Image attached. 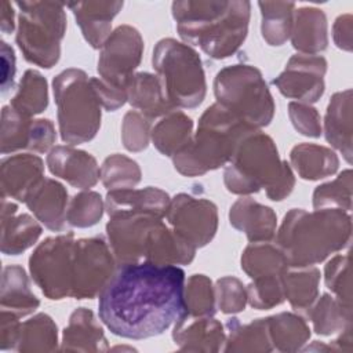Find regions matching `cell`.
<instances>
[{"label": "cell", "mask_w": 353, "mask_h": 353, "mask_svg": "<svg viewBox=\"0 0 353 353\" xmlns=\"http://www.w3.org/2000/svg\"><path fill=\"white\" fill-rule=\"evenodd\" d=\"M185 272L148 261L117 266L99 294L101 321L127 339L157 336L185 314Z\"/></svg>", "instance_id": "6da1fadb"}, {"label": "cell", "mask_w": 353, "mask_h": 353, "mask_svg": "<svg viewBox=\"0 0 353 353\" xmlns=\"http://www.w3.org/2000/svg\"><path fill=\"white\" fill-rule=\"evenodd\" d=\"M171 12L185 44L200 47L212 59H225L233 55L247 37L251 3L185 0L174 1Z\"/></svg>", "instance_id": "7a4b0ae2"}, {"label": "cell", "mask_w": 353, "mask_h": 353, "mask_svg": "<svg viewBox=\"0 0 353 353\" xmlns=\"http://www.w3.org/2000/svg\"><path fill=\"white\" fill-rule=\"evenodd\" d=\"M274 239L288 266H314L349 245L352 218L336 208L312 212L292 208L284 215Z\"/></svg>", "instance_id": "3957f363"}, {"label": "cell", "mask_w": 353, "mask_h": 353, "mask_svg": "<svg viewBox=\"0 0 353 353\" xmlns=\"http://www.w3.org/2000/svg\"><path fill=\"white\" fill-rule=\"evenodd\" d=\"M223 183L234 194L248 196L265 189L270 200L281 201L292 192L295 175L291 165L280 159L274 141L254 130L241 139L225 165Z\"/></svg>", "instance_id": "277c9868"}, {"label": "cell", "mask_w": 353, "mask_h": 353, "mask_svg": "<svg viewBox=\"0 0 353 353\" xmlns=\"http://www.w3.org/2000/svg\"><path fill=\"white\" fill-rule=\"evenodd\" d=\"M254 130L215 102L201 114L190 141L172 156L174 167L185 176L218 170L232 160L237 145Z\"/></svg>", "instance_id": "5b68a950"}, {"label": "cell", "mask_w": 353, "mask_h": 353, "mask_svg": "<svg viewBox=\"0 0 353 353\" xmlns=\"http://www.w3.org/2000/svg\"><path fill=\"white\" fill-rule=\"evenodd\" d=\"M152 65L174 109H193L204 101L205 73L194 48L171 37L161 39L153 48Z\"/></svg>", "instance_id": "8992f818"}, {"label": "cell", "mask_w": 353, "mask_h": 353, "mask_svg": "<svg viewBox=\"0 0 353 353\" xmlns=\"http://www.w3.org/2000/svg\"><path fill=\"white\" fill-rule=\"evenodd\" d=\"M61 139L68 145L91 141L101 127V102L87 73L69 68L52 80Z\"/></svg>", "instance_id": "52a82bcc"}, {"label": "cell", "mask_w": 353, "mask_h": 353, "mask_svg": "<svg viewBox=\"0 0 353 353\" xmlns=\"http://www.w3.org/2000/svg\"><path fill=\"white\" fill-rule=\"evenodd\" d=\"M214 94L216 103L255 130L273 120V97L261 70L252 65L236 63L221 69L214 79Z\"/></svg>", "instance_id": "ba28073f"}, {"label": "cell", "mask_w": 353, "mask_h": 353, "mask_svg": "<svg viewBox=\"0 0 353 353\" xmlns=\"http://www.w3.org/2000/svg\"><path fill=\"white\" fill-rule=\"evenodd\" d=\"M19 10L15 41L25 59L50 69L61 57L66 32L65 4L57 1H17Z\"/></svg>", "instance_id": "9c48e42d"}, {"label": "cell", "mask_w": 353, "mask_h": 353, "mask_svg": "<svg viewBox=\"0 0 353 353\" xmlns=\"http://www.w3.org/2000/svg\"><path fill=\"white\" fill-rule=\"evenodd\" d=\"M74 243L72 233L47 237L29 258L30 276L48 299L72 295Z\"/></svg>", "instance_id": "30bf717a"}, {"label": "cell", "mask_w": 353, "mask_h": 353, "mask_svg": "<svg viewBox=\"0 0 353 353\" xmlns=\"http://www.w3.org/2000/svg\"><path fill=\"white\" fill-rule=\"evenodd\" d=\"M117 269L109 244L102 237L80 239L74 243L72 295L92 299L101 294Z\"/></svg>", "instance_id": "8fae6325"}, {"label": "cell", "mask_w": 353, "mask_h": 353, "mask_svg": "<svg viewBox=\"0 0 353 353\" xmlns=\"http://www.w3.org/2000/svg\"><path fill=\"white\" fill-rule=\"evenodd\" d=\"M143 54V39L131 25H120L99 50L97 70L99 79L110 85L125 88Z\"/></svg>", "instance_id": "7c38bea8"}, {"label": "cell", "mask_w": 353, "mask_h": 353, "mask_svg": "<svg viewBox=\"0 0 353 353\" xmlns=\"http://www.w3.org/2000/svg\"><path fill=\"white\" fill-rule=\"evenodd\" d=\"M165 219L196 250L207 245L218 230L216 205L208 199L186 193L171 199Z\"/></svg>", "instance_id": "4fadbf2b"}, {"label": "cell", "mask_w": 353, "mask_h": 353, "mask_svg": "<svg viewBox=\"0 0 353 353\" xmlns=\"http://www.w3.org/2000/svg\"><path fill=\"white\" fill-rule=\"evenodd\" d=\"M327 61L321 55L295 54L272 84L287 98L302 103H313L324 94Z\"/></svg>", "instance_id": "5bb4252c"}, {"label": "cell", "mask_w": 353, "mask_h": 353, "mask_svg": "<svg viewBox=\"0 0 353 353\" xmlns=\"http://www.w3.org/2000/svg\"><path fill=\"white\" fill-rule=\"evenodd\" d=\"M157 221L160 218L148 214L110 216L106 223V236L117 266L143 261L148 234Z\"/></svg>", "instance_id": "9a60e30c"}, {"label": "cell", "mask_w": 353, "mask_h": 353, "mask_svg": "<svg viewBox=\"0 0 353 353\" xmlns=\"http://www.w3.org/2000/svg\"><path fill=\"white\" fill-rule=\"evenodd\" d=\"M50 172L77 189H90L101 178L99 165L92 154L72 145L54 146L47 154Z\"/></svg>", "instance_id": "2e32d148"}, {"label": "cell", "mask_w": 353, "mask_h": 353, "mask_svg": "<svg viewBox=\"0 0 353 353\" xmlns=\"http://www.w3.org/2000/svg\"><path fill=\"white\" fill-rule=\"evenodd\" d=\"M174 343L185 352H219L226 339L225 327L214 316L183 314L172 331Z\"/></svg>", "instance_id": "e0dca14e"}, {"label": "cell", "mask_w": 353, "mask_h": 353, "mask_svg": "<svg viewBox=\"0 0 353 353\" xmlns=\"http://www.w3.org/2000/svg\"><path fill=\"white\" fill-rule=\"evenodd\" d=\"M47 229L62 232L66 228L68 190L55 179L43 178L23 201Z\"/></svg>", "instance_id": "ac0fdd59"}, {"label": "cell", "mask_w": 353, "mask_h": 353, "mask_svg": "<svg viewBox=\"0 0 353 353\" xmlns=\"http://www.w3.org/2000/svg\"><path fill=\"white\" fill-rule=\"evenodd\" d=\"M44 163L37 154L19 153L1 160V197L25 201L44 178Z\"/></svg>", "instance_id": "d6986e66"}, {"label": "cell", "mask_w": 353, "mask_h": 353, "mask_svg": "<svg viewBox=\"0 0 353 353\" xmlns=\"http://www.w3.org/2000/svg\"><path fill=\"white\" fill-rule=\"evenodd\" d=\"M170 201V196L154 186L110 190L105 199V210L109 216L120 214H148L163 219L165 218Z\"/></svg>", "instance_id": "ffe728a7"}, {"label": "cell", "mask_w": 353, "mask_h": 353, "mask_svg": "<svg viewBox=\"0 0 353 353\" xmlns=\"http://www.w3.org/2000/svg\"><path fill=\"white\" fill-rule=\"evenodd\" d=\"M230 225L243 232L251 243L272 241L277 230L274 211L248 196L236 200L229 210Z\"/></svg>", "instance_id": "44dd1931"}, {"label": "cell", "mask_w": 353, "mask_h": 353, "mask_svg": "<svg viewBox=\"0 0 353 353\" xmlns=\"http://www.w3.org/2000/svg\"><path fill=\"white\" fill-rule=\"evenodd\" d=\"M74 15L85 41L97 50H101L112 33V21L123 8V1H79L66 4Z\"/></svg>", "instance_id": "7402d4cb"}, {"label": "cell", "mask_w": 353, "mask_h": 353, "mask_svg": "<svg viewBox=\"0 0 353 353\" xmlns=\"http://www.w3.org/2000/svg\"><path fill=\"white\" fill-rule=\"evenodd\" d=\"M194 254L196 248L160 219L148 234L143 261L154 265H189Z\"/></svg>", "instance_id": "603a6c76"}, {"label": "cell", "mask_w": 353, "mask_h": 353, "mask_svg": "<svg viewBox=\"0 0 353 353\" xmlns=\"http://www.w3.org/2000/svg\"><path fill=\"white\" fill-rule=\"evenodd\" d=\"M18 205L1 197V252L18 255L41 236V225L29 214H17Z\"/></svg>", "instance_id": "cb8c5ba5"}, {"label": "cell", "mask_w": 353, "mask_h": 353, "mask_svg": "<svg viewBox=\"0 0 353 353\" xmlns=\"http://www.w3.org/2000/svg\"><path fill=\"white\" fill-rule=\"evenodd\" d=\"M352 90L335 92L327 106L324 117V135L327 142L352 163Z\"/></svg>", "instance_id": "d4e9b609"}, {"label": "cell", "mask_w": 353, "mask_h": 353, "mask_svg": "<svg viewBox=\"0 0 353 353\" xmlns=\"http://www.w3.org/2000/svg\"><path fill=\"white\" fill-rule=\"evenodd\" d=\"M61 350L66 352H105L108 339L92 310L77 307L69 317L62 334Z\"/></svg>", "instance_id": "484cf974"}, {"label": "cell", "mask_w": 353, "mask_h": 353, "mask_svg": "<svg viewBox=\"0 0 353 353\" xmlns=\"http://www.w3.org/2000/svg\"><path fill=\"white\" fill-rule=\"evenodd\" d=\"M292 47L299 54L317 55L328 47V23L323 10L302 7L294 12L291 30Z\"/></svg>", "instance_id": "4316f807"}, {"label": "cell", "mask_w": 353, "mask_h": 353, "mask_svg": "<svg viewBox=\"0 0 353 353\" xmlns=\"http://www.w3.org/2000/svg\"><path fill=\"white\" fill-rule=\"evenodd\" d=\"M127 102L150 120L175 110L167 101L157 76L148 72L134 73L128 80Z\"/></svg>", "instance_id": "83f0119b"}, {"label": "cell", "mask_w": 353, "mask_h": 353, "mask_svg": "<svg viewBox=\"0 0 353 353\" xmlns=\"http://www.w3.org/2000/svg\"><path fill=\"white\" fill-rule=\"evenodd\" d=\"M291 168L306 181H319L334 175L339 168L336 153L317 143H299L290 152Z\"/></svg>", "instance_id": "f1b7e54d"}, {"label": "cell", "mask_w": 353, "mask_h": 353, "mask_svg": "<svg viewBox=\"0 0 353 353\" xmlns=\"http://www.w3.org/2000/svg\"><path fill=\"white\" fill-rule=\"evenodd\" d=\"M40 302L30 290V283L25 269L19 265H10L1 274V310L10 312L19 319L33 313Z\"/></svg>", "instance_id": "f546056e"}, {"label": "cell", "mask_w": 353, "mask_h": 353, "mask_svg": "<svg viewBox=\"0 0 353 353\" xmlns=\"http://www.w3.org/2000/svg\"><path fill=\"white\" fill-rule=\"evenodd\" d=\"M320 270L316 266L292 268L288 266L281 274L284 298L291 307L301 314H306L319 298Z\"/></svg>", "instance_id": "4dcf8cb0"}, {"label": "cell", "mask_w": 353, "mask_h": 353, "mask_svg": "<svg viewBox=\"0 0 353 353\" xmlns=\"http://www.w3.org/2000/svg\"><path fill=\"white\" fill-rule=\"evenodd\" d=\"M193 137V121L183 112L175 109L160 119L152 127L150 139L154 148L164 156L172 157Z\"/></svg>", "instance_id": "1f68e13d"}, {"label": "cell", "mask_w": 353, "mask_h": 353, "mask_svg": "<svg viewBox=\"0 0 353 353\" xmlns=\"http://www.w3.org/2000/svg\"><path fill=\"white\" fill-rule=\"evenodd\" d=\"M223 352H272L266 319H255L241 324L239 319L228 320Z\"/></svg>", "instance_id": "d6a6232c"}, {"label": "cell", "mask_w": 353, "mask_h": 353, "mask_svg": "<svg viewBox=\"0 0 353 353\" xmlns=\"http://www.w3.org/2000/svg\"><path fill=\"white\" fill-rule=\"evenodd\" d=\"M266 321L273 350L296 352L310 338V328L301 314L281 312L266 317Z\"/></svg>", "instance_id": "836d02e7"}, {"label": "cell", "mask_w": 353, "mask_h": 353, "mask_svg": "<svg viewBox=\"0 0 353 353\" xmlns=\"http://www.w3.org/2000/svg\"><path fill=\"white\" fill-rule=\"evenodd\" d=\"M240 263L244 273L251 279L280 276L288 268L283 251L272 241L250 243L241 254Z\"/></svg>", "instance_id": "e575fe53"}, {"label": "cell", "mask_w": 353, "mask_h": 353, "mask_svg": "<svg viewBox=\"0 0 353 353\" xmlns=\"http://www.w3.org/2000/svg\"><path fill=\"white\" fill-rule=\"evenodd\" d=\"M305 316L312 321L314 332L323 336L334 335L352 325V307L345 306L331 294L317 298Z\"/></svg>", "instance_id": "d590c367"}, {"label": "cell", "mask_w": 353, "mask_h": 353, "mask_svg": "<svg viewBox=\"0 0 353 353\" xmlns=\"http://www.w3.org/2000/svg\"><path fill=\"white\" fill-rule=\"evenodd\" d=\"M261 34L273 47L283 46L291 36L295 3L290 1H259Z\"/></svg>", "instance_id": "8d00e7d4"}, {"label": "cell", "mask_w": 353, "mask_h": 353, "mask_svg": "<svg viewBox=\"0 0 353 353\" xmlns=\"http://www.w3.org/2000/svg\"><path fill=\"white\" fill-rule=\"evenodd\" d=\"M58 349V328L46 313H37L21 323L15 350L18 352H54Z\"/></svg>", "instance_id": "74e56055"}, {"label": "cell", "mask_w": 353, "mask_h": 353, "mask_svg": "<svg viewBox=\"0 0 353 353\" xmlns=\"http://www.w3.org/2000/svg\"><path fill=\"white\" fill-rule=\"evenodd\" d=\"M10 106L25 116H34L48 106V85L43 74L34 69H28L11 99Z\"/></svg>", "instance_id": "f35d334b"}, {"label": "cell", "mask_w": 353, "mask_h": 353, "mask_svg": "<svg viewBox=\"0 0 353 353\" xmlns=\"http://www.w3.org/2000/svg\"><path fill=\"white\" fill-rule=\"evenodd\" d=\"M101 181L103 186L110 190L132 189L135 188L142 178L141 168L138 163L128 156L114 153L108 156L101 168Z\"/></svg>", "instance_id": "ab89813d"}, {"label": "cell", "mask_w": 353, "mask_h": 353, "mask_svg": "<svg viewBox=\"0 0 353 353\" xmlns=\"http://www.w3.org/2000/svg\"><path fill=\"white\" fill-rule=\"evenodd\" d=\"M313 208H336L349 212L352 210V170H343L335 179L319 185L313 192Z\"/></svg>", "instance_id": "60d3db41"}, {"label": "cell", "mask_w": 353, "mask_h": 353, "mask_svg": "<svg viewBox=\"0 0 353 353\" xmlns=\"http://www.w3.org/2000/svg\"><path fill=\"white\" fill-rule=\"evenodd\" d=\"M33 120L12 106L1 109V153H12L29 148Z\"/></svg>", "instance_id": "b9f144b4"}, {"label": "cell", "mask_w": 353, "mask_h": 353, "mask_svg": "<svg viewBox=\"0 0 353 353\" xmlns=\"http://www.w3.org/2000/svg\"><path fill=\"white\" fill-rule=\"evenodd\" d=\"M183 302L185 314L214 316L216 302L211 279L205 274H192L185 280Z\"/></svg>", "instance_id": "7bdbcfd3"}, {"label": "cell", "mask_w": 353, "mask_h": 353, "mask_svg": "<svg viewBox=\"0 0 353 353\" xmlns=\"http://www.w3.org/2000/svg\"><path fill=\"white\" fill-rule=\"evenodd\" d=\"M105 210L102 196L92 190H84L74 194L66 210V222L74 228H90L97 225Z\"/></svg>", "instance_id": "ee69618b"}, {"label": "cell", "mask_w": 353, "mask_h": 353, "mask_svg": "<svg viewBox=\"0 0 353 353\" xmlns=\"http://www.w3.org/2000/svg\"><path fill=\"white\" fill-rule=\"evenodd\" d=\"M324 283L345 306L352 307V279L347 254L334 255L324 266Z\"/></svg>", "instance_id": "f6af8a7d"}, {"label": "cell", "mask_w": 353, "mask_h": 353, "mask_svg": "<svg viewBox=\"0 0 353 353\" xmlns=\"http://www.w3.org/2000/svg\"><path fill=\"white\" fill-rule=\"evenodd\" d=\"M247 302L251 307L258 310H268L274 306L281 305L284 298L281 274L280 276H265L252 279V281L245 287Z\"/></svg>", "instance_id": "bcb514c9"}, {"label": "cell", "mask_w": 353, "mask_h": 353, "mask_svg": "<svg viewBox=\"0 0 353 353\" xmlns=\"http://www.w3.org/2000/svg\"><path fill=\"white\" fill-rule=\"evenodd\" d=\"M214 290L216 306L222 313L234 314L245 309L247 290L237 277L225 276L218 279Z\"/></svg>", "instance_id": "7dc6e473"}, {"label": "cell", "mask_w": 353, "mask_h": 353, "mask_svg": "<svg viewBox=\"0 0 353 353\" xmlns=\"http://www.w3.org/2000/svg\"><path fill=\"white\" fill-rule=\"evenodd\" d=\"M150 119L138 110H130L124 114L121 123V142L130 152H142L150 141Z\"/></svg>", "instance_id": "c3c4849f"}, {"label": "cell", "mask_w": 353, "mask_h": 353, "mask_svg": "<svg viewBox=\"0 0 353 353\" xmlns=\"http://www.w3.org/2000/svg\"><path fill=\"white\" fill-rule=\"evenodd\" d=\"M288 116L299 134L310 138H319L323 134L320 114L312 105L292 101L288 103Z\"/></svg>", "instance_id": "681fc988"}, {"label": "cell", "mask_w": 353, "mask_h": 353, "mask_svg": "<svg viewBox=\"0 0 353 353\" xmlns=\"http://www.w3.org/2000/svg\"><path fill=\"white\" fill-rule=\"evenodd\" d=\"M55 139H57L55 125L51 120L33 119L28 150H32L34 153H46L50 149H52Z\"/></svg>", "instance_id": "f907efd6"}, {"label": "cell", "mask_w": 353, "mask_h": 353, "mask_svg": "<svg viewBox=\"0 0 353 353\" xmlns=\"http://www.w3.org/2000/svg\"><path fill=\"white\" fill-rule=\"evenodd\" d=\"M91 85L101 102V106L108 112H114L127 102V90L114 87L101 80L99 77H90Z\"/></svg>", "instance_id": "816d5d0a"}, {"label": "cell", "mask_w": 353, "mask_h": 353, "mask_svg": "<svg viewBox=\"0 0 353 353\" xmlns=\"http://www.w3.org/2000/svg\"><path fill=\"white\" fill-rule=\"evenodd\" d=\"M1 325H0V347L1 350H7V349H15L17 341H18V335H19V328H21V323H19V317L1 310Z\"/></svg>", "instance_id": "f5cc1de1"}, {"label": "cell", "mask_w": 353, "mask_h": 353, "mask_svg": "<svg viewBox=\"0 0 353 353\" xmlns=\"http://www.w3.org/2000/svg\"><path fill=\"white\" fill-rule=\"evenodd\" d=\"M352 30L353 18L352 14L339 15L332 25V40L334 44L343 51H352Z\"/></svg>", "instance_id": "db71d44e"}, {"label": "cell", "mask_w": 353, "mask_h": 353, "mask_svg": "<svg viewBox=\"0 0 353 353\" xmlns=\"http://www.w3.org/2000/svg\"><path fill=\"white\" fill-rule=\"evenodd\" d=\"M1 92H7L14 85L15 54L8 43L1 41Z\"/></svg>", "instance_id": "11a10c76"}, {"label": "cell", "mask_w": 353, "mask_h": 353, "mask_svg": "<svg viewBox=\"0 0 353 353\" xmlns=\"http://www.w3.org/2000/svg\"><path fill=\"white\" fill-rule=\"evenodd\" d=\"M15 12H14V7L10 1H1V32L6 34L12 33L14 28H15Z\"/></svg>", "instance_id": "9f6ffc18"}, {"label": "cell", "mask_w": 353, "mask_h": 353, "mask_svg": "<svg viewBox=\"0 0 353 353\" xmlns=\"http://www.w3.org/2000/svg\"><path fill=\"white\" fill-rule=\"evenodd\" d=\"M330 350H342V352H352V325L341 331V335L328 345Z\"/></svg>", "instance_id": "6f0895ef"}]
</instances>
